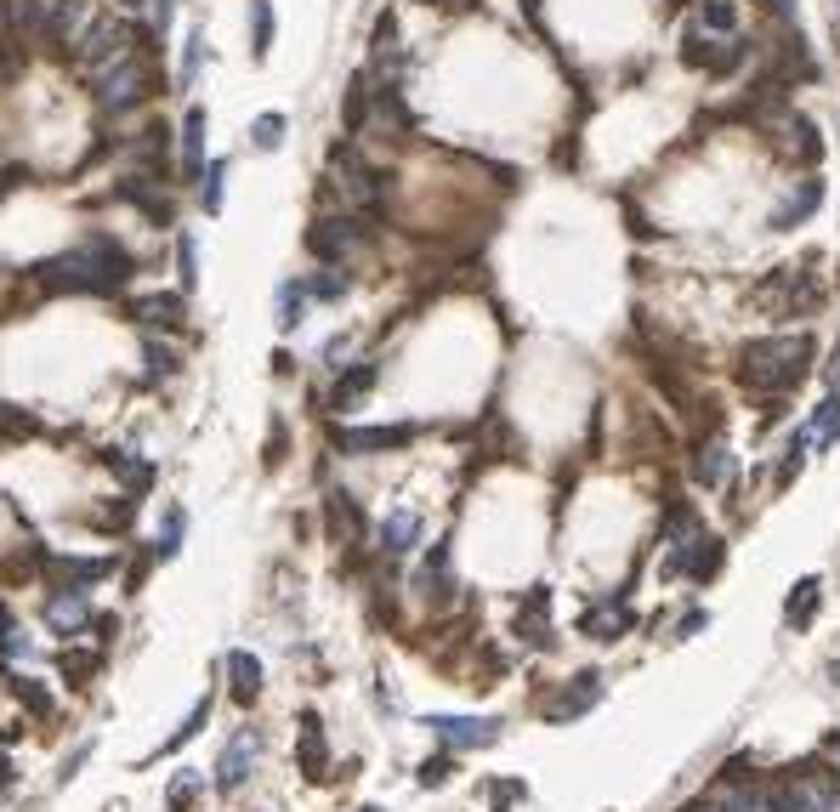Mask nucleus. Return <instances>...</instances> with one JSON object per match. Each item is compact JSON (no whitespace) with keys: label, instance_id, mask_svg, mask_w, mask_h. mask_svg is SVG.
Returning a JSON list of instances; mask_svg holds the SVG:
<instances>
[{"label":"nucleus","instance_id":"9d476101","mask_svg":"<svg viewBox=\"0 0 840 812\" xmlns=\"http://www.w3.org/2000/svg\"><path fill=\"white\" fill-rule=\"evenodd\" d=\"M665 568H670V575H687V580H710L716 568H721V540H716V535H694L687 546L670 551Z\"/></svg>","mask_w":840,"mask_h":812},{"label":"nucleus","instance_id":"473e14b6","mask_svg":"<svg viewBox=\"0 0 840 812\" xmlns=\"http://www.w3.org/2000/svg\"><path fill=\"white\" fill-rule=\"evenodd\" d=\"M193 801H200V779H193V773L182 768V773L171 779V790H165V806H171V812H188Z\"/></svg>","mask_w":840,"mask_h":812},{"label":"nucleus","instance_id":"f8f14e48","mask_svg":"<svg viewBox=\"0 0 840 812\" xmlns=\"http://www.w3.org/2000/svg\"><path fill=\"white\" fill-rule=\"evenodd\" d=\"M681 58L694 63V69H710V74H727V69H738V58H745V45H721V40H710V34H687L681 40Z\"/></svg>","mask_w":840,"mask_h":812},{"label":"nucleus","instance_id":"ddd939ff","mask_svg":"<svg viewBox=\"0 0 840 812\" xmlns=\"http://www.w3.org/2000/svg\"><path fill=\"white\" fill-rule=\"evenodd\" d=\"M630 602L625 597H608V602H597V608H585V619H579V631L585 637H597V642H614V637H625L630 631Z\"/></svg>","mask_w":840,"mask_h":812},{"label":"nucleus","instance_id":"72a5a7b5","mask_svg":"<svg viewBox=\"0 0 840 812\" xmlns=\"http://www.w3.org/2000/svg\"><path fill=\"white\" fill-rule=\"evenodd\" d=\"M840 438V387L823 398V409H818V449H829Z\"/></svg>","mask_w":840,"mask_h":812},{"label":"nucleus","instance_id":"7c9ffc66","mask_svg":"<svg viewBox=\"0 0 840 812\" xmlns=\"http://www.w3.org/2000/svg\"><path fill=\"white\" fill-rule=\"evenodd\" d=\"M789 136H796V142H789V149H796V154H801L807 165H812V160L823 154V142H818V131H812V120H801V114H796V120H789Z\"/></svg>","mask_w":840,"mask_h":812},{"label":"nucleus","instance_id":"aec40b11","mask_svg":"<svg viewBox=\"0 0 840 812\" xmlns=\"http://www.w3.org/2000/svg\"><path fill=\"white\" fill-rule=\"evenodd\" d=\"M375 375H381L375 364H358V369H347V375L335 380V393H330V409H335V415H347V409H353V404H358V398H364V393L375 387Z\"/></svg>","mask_w":840,"mask_h":812},{"label":"nucleus","instance_id":"7ed1b4c3","mask_svg":"<svg viewBox=\"0 0 840 812\" xmlns=\"http://www.w3.org/2000/svg\"><path fill=\"white\" fill-rule=\"evenodd\" d=\"M91 91H97V109L103 114H125L136 98H148V63H136V52H120L109 63H97L91 69Z\"/></svg>","mask_w":840,"mask_h":812},{"label":"nucleus","instance_id":"4468645a","mask_svg":"<svg viewBox=\"0 0 840 812\" xmlns=\"http://www.w3.org/2000/svg\"><path fill=\"white\" fill-rule=\"evenodd\" d=\"M45 568H52V575L63 580L58 591H85L91 580H103V575H114V562H109V557H52V562H45Z\"/></svg>","mask_w":840,"mask_h":812},{"label":"nucleus","instance_id":"58836bf2","mask_svg":"<svg viewBox=\"0 0 840 812\" xmlns=\"http://www.w3.org/2000/svg\"><path fill=\"white\" fill-rule=\"evenodd\" d=\"M176 267H182V291H193V284H200V273H193V267H200V251H193V233H182V238H176Z\"/></svg>","mask_w":840,"mask_h":812},{"label":"nucleus","instance_id":"4be33fe9","mask_svg":"<svg viewBox=\"0 0 840 812\" xmlns=\"http://www.w3.org/2000/svg\"><path fill=\"white\" fill-rule=\"evenodd\" d=\"M227 677H233V693L251 704V699L262 693V659L244 653V648H233V653H227Z\"/></svg>","mask_w":840,"mask_h":812},{"label":"nucleus","instance_id":"0eeeda50","mask_svg":"<svg viewBox=\"0 0 840 812\" xmlns=\"http://www.w3.org/2000/svg\"><path fill=\"white\" fill-rule=\"evenodd\" d=\"M256 755H262V733H256V728H239V733L227 739L222 761H216V790H222V795L244 790V779H251V768H256Z\"/></svg>","mask_w":840,"mask_h":812},{"label":"nucleus","instance_id":"864d4df0","mask_svg":"<svg viewBox=\"0 0 840 812\" xmlns=\"http://www.w3.org/2000/svg\"><path fill=\"white\" fill-rule=\"evenodd\" d=\"M358 812H381V806H358Z\"/></svg>","mask_w":840,"mask_h":812},{"label":"nucleus","instance_id":"dca6fc26","mask_svg":"<svg viewBox=\"0 0 840 812\" xmlns=\"http://www.w3.org/2000/svg\"><path fill=\"white\" fill-rule=\"evenodd\" d=\"M597 699H603V677L590 671V677H574V688H568L563 699H551V704H546V715H551V722H574V715H585Z\"/></svg>","mask_w":840,"mask_h":812},{"label":"nucleus","instance_id":"79ce46f5","mask_svg":"<svg viewBox=\"0 0 840 812\" xmlns=\"http://www.w3.org/2000/svg\"><path fill=\"white\" fill-rule=\"evenodd\" d=\"M279 324L284 329L302 324V284H284V291H279Z\"/></svg>","mask_w":840,"mask_h":812},{"label":"nucleus","instance_id":"f257e3e1","mask_svg":"<svg viewBox=\"0 0 840 812\" xmlns=\"http://www.w3.org/2000/svg\"><path fill=\"white\" fill-rule=\"evenodd\" d=\"M807 369H812V336H761L738 353V380L767 398L801 387Z\"/></svg>","mask_w":840,"mask_h":812},{"label":"nucleus","instance_id":"a19ab883","mask_svg":"<svg viewBox=\"0 0 840 812\" xmlns=\"http://www.w3.org/2000/svg\"><path fill=\"white\" fill-rule=\"evenodd\" d=\"M7 682H12V693H18L34 715H52V699H45V688H34L29 677H7Z\"/></svg>","mask_w":840,"mask_h":812},{"label":"nucleus","instance_id":"e433bc0d","mask_svg":"<svg viewBox=\"0 0 840 812\" xmlns=\"http://www.w3.org/2000/svg\"><path fill=\"white\" fill-rule=\"evenodd\" d=\"M182 535H188V517L171 511L165 529H160V540H154V557H176V551H182Z\"/></svg>","mask_w":840,"mask_h":812},{"label":"nucleus","instance_id":"1a4fd4ad","mask_svg":"<svg viewBox=\"0 0 840 812\" xmlns=\"http://www.w3.org/2000/svg\"><path fill=\"white\" fill-rule=\"evenodd\" d=\"M415 438L409 420H392V426H347V433H335V449L341 455H381V449H404Z\"/></svg>","mask_w":840,"mask_h":812},{"label":"nucleus","instance_id":"39448f33","mask_svg":"<svg viewBox=\"0 0 840 812\" xmlns=\"http://www.w3.org/2000/svg\"><path fill=\"white\" fill-rule=\"evenodd\" d=\"M818 302V291L807 284V273H796V267H778L761 291H756V307H767V313H778V318H789V313H807Z\"/></svg>","mask_w":840,"mask_h":812},{"label":"nucleus","instance_id":"4c0bfd02","mask_svg":"<svg viewBox=\"0 0 840 812\" xmlns=\"http://www.w3.org/2000/svg\"><path fill=\"white\" fill-rule=\"evenodd\" d=\"M142 364H148V380H165L176 369V353L160 347V342H142Z\"/></svg>","mask_w":840,"mask_h":812},{"label":"nucleus","instance_id":"8fccbe9b","mask_svg":"<svg viewBox=\"0 0 840 812\" xmlns=\"http://www.w3.org/2000/svg\"><path fill=\"white\" fill-rule=\"evenodd\" d=\"M767 7H772V12H783V18H789V12H796V0H767Z\"/></svg>","mask_w":840,"mask_h":812},{"label":"nucleus","instance_id":"423d86ee","mask_svg":"<svg viewBox=\"0 0 840 812\" xmlns=\"http://www.w3.org/2000/svg\"><path fill=\"white\" fill-rule=\"evenodd\" d=\"M335 194L347 200L353 211H375V205H381V176H375L353 149H341V154H335Z\"/></svg>","mask_w":840,"mask_h":812},{"label":"nucleus","instance_id":"a211bd4d","mask_svg":"<svg viewBox=\"0 0 840 812\" xmlns=\"http://www.w3.org/2000/svg\"><path fill=\"white\" fill-rule=\"evenodd\" d=\"M131 318L154 324V329H176V324H182V296H176V291H154V296H136V302H131Z\"/></svg>","mask_w":840,"mask_h":812},{"label":"nucleus","instance_id":"20e7f679","mask_svg":"<svg viewBox=\"0 0 840 812\" xmlns=\"http://www.w3.org/2000/svg\"><path fill=\"white\" fill-rule=\"evenodd\" d=\"M307 251H313L318 262L341 267L347 256L364 251V222H358V216H318L313 233H307Z\"/></svg>","mask_w":840,"mask_h":812},{"label":"nucleus","instance_id":"a18cd8bd","mask_svg":"<svg viewBox=\"0 0 840 812\" xmlns=\"http://www.w3.org/2000/svg\"><path fill=\"white\" fill-rule=\"evenodd\" d=\"M0 433H7V438H29L34 420H29V415H12V404H0Z\"/></svg>","mask_w":840,"mask_h":812},{"label":"nucleus","instance_id":"c03bdc74","mask_svg":"<svg viewBox=\"0 0 840 812\" xmlns=\"http://www.w3.org/2000/svg\"><path fill=\"white\" fill-rule=\"evenodd\" d=\"M205 715H211V704L200 699V704H193V710H188V722H182V728H176V733L165 739V750H176L182 739H193V733H200V722H205Z\"/></svg>","mask_w":840,"mask_h":812},{"label":"nucleus","instance_id":"49530a36","mask_svg":"<svg viewBox=\"0 0 840 812\" xmlns=\"http://www.w3.org/2000/svg\"><path fill=\"white\" fill-rule=\"evenodd\" d=\"M443 779H449V755H437V761L421 768V784H443Z\"/></svg>","mask_w":840,"mask_h":812},{"label":"nucleus","instance_id":"412c9836","mask_svg":"<svg viewBox=\"0 0 840 812\" xmlns=\"http://www.w3.org/2000/svg\"><path fill=\"white\" fill-rule=\"evenodd\" d=\"M205 171V114L188 109L182 120V176H200Z\"/></svg>","mask_w":840,"mask_h":812},{"label":"nucleus","instance_id":"de8ad7c7","mask_svg":"<svg viewBox=\"0 0 840 812\" xmlns=\"http://www.w3.org/2000/svg\"><path fill=\"white\" fill-rule=\"evenodd\" d=\"M421 7H443V12H466V7H477V0H421Z\"/></svg>","mask_w":840,"mask_h":812},{"label":"nucleus","instance_id":"3c124183","mask_svg":"<svg viewBox=\"0 0 840 812\" xmlns=\"http://www.w3.org/2000/svg\"><path fill=\"white\" fill-rule=\"evenodd\" d=\"M687 812H727L721 801H699V806H687Z\"/></svg>","mask_w":840,"mask_h":812},{"label":"nucleus","instance_id":"f03ea898","mask_svg":"<svg viewBox=\"0 0 840 812\" xmlns=\"http://www.w3.org/2000/svg\"><path fill=\"white\" fill-rule=\"evenodd\" d=\"M125 273H131V256L114 245V238H91V245L63 251V256L34 267V278L45 291H114Z\"/></svg>","mask_w":840,"mask_h":812},{"label":"nucleus","instance_id":"2eb2a0df","mask_svg":"<svg viewBox=\"0 0 840 812\" xmlns=\"http://www.w3.org/2000/svg\"><path fill=\"white\" fill-rule=\"evenodd\" d=\"M546 608H551V591H546V586H534V591H528V602L517 608V637H523V642H534V648H546V642H551V619H546Z\"/></svg>","mask_w":840,"mask_h":812},{"label":"nucleus","instance_id":"2f4dec72","mask_svg":"<svg viewBox=\"0 0 840 812\" xmlns=\"http://www.w3.org/2000/svg\"><path fill=\"white\" fill-rule=\"evenodd\" d=\"M284 131H290V120H284V114H262V120L251 125V142L267 154V149H279V142H284Z\"/></svg>","mask_w":840,"mask_h":812},{"label":"nucleus","instance_id":"c9c22d12","mask_svg":"<svg viewBox=\"0 0 840 812\" xmlns=\"http://www.w3.org/2000/svg\"><path fill=\"white\" fill-rule=\"evenodd\" d=\"M699 23H705V29H716V34H732V23H738L732 0H705V7H699Z\"/></svg>","mask_w":840,"mask_h":812},{"label":"nucleus","instance_id":"b1692460","mask_svg":"<svg viewBox=\"0 0 840 812\" xmlns=\"http://www.w3.org/2000/svg\"><path fill=\"white\" fill-rule=\"evenodd\" d=\"M823 200V182H801V194H789L778 211H772V227H789V222H807Z\"/></svg>","mask_w":840,"mask_h":812},{"label":"nucleus","instance_id":"5701e85b","mask_svg":"<svg viewBox=\"0 0 840 812\" xmlns=\"http://www.w3.org/2000/svg\"><path fill=\"white\" fill-rule=\"evenodd\" d=\"M324 511H330V535L341 540V546H347V540H358V529H364V517H358V506H353V495H330L324 500Z\"/></svg>","mask_w":840,"mask_h":812},{"label":"nucleus","instance_id":"c756f323","mask_svg":"<svg viewBox=\"0 0 840 812\" xmlns=\"http://www.w3.org/2000/svg\"><path fill=\"white\" fill-rule=\"evenodd\" d=\"M103 460H109V466H114V471L125 477V484H131V489H148V484H154V466H148V460H125L120 449H109Z\"/></svg>","mask_w":840,"mask_h":812},{"label":"nucleus","instance_id":"a878e982","mask_svg":"<svg viewBox=\"0 0 840 812\" xmlns=\"http://www.w3.org/2000/svg\"><path fill=\"white\" fill-rule=\"evenodd\" d=\"M324 761H330L324 733H318V722L307 715V722H302V773H307V779H324Z\"/></svg>","mask_w":840,"mask_h":812},{"label":"nucleus","instance_id":"f3484780","mask_svg":"<svg viewBox=\"0 0 840 812\" xmlns=\"http://www.w3.org/2000/svg\"><path fill=\"white\" fill-rule=\"evenodd\" d=\"M415 540H421V517H415L409 506L386 511V522H381V551H386V557H404V551H415Z\"/></svg>","mask_w":840,"mask_h":812},{"label":"nucleus","instance_id":"bb28decb","mask_svg":"<svg viewBox=\"0 0 840 812\" xmlns=\"http://www.w3.org/2000/svg\"><path fill=\"white\" fill-rule=\"evenodd\" d=\"M251 52L256 58L273 52V7H267V0H256V7H251Z\"/></svg>","mask_w":840,"mask_h":812},{"label":"nucleus","instance_id":"603ef678","mask_svg":"<svg viewBox=\"0 0 840 812\" xmlns=\"http://www.w3.org/2000/svg\"><path fill=\"white\" fill-rule=\"evenodd\" d=\"M834 768H840V744H834Z\"/></svg>","mask_w":840,"mask_h":812},{"label":"nucleus","instance_id":"09e8293b","mask_svg":"<svg viewBox=\"0 0 840 812\" xmlns=\"http://www.w3.org/2000/svg\"><path fill=\"white\" fill-rule=\"evenodd\" d=\"M7 784H12V761H7V755H0V790H7Z\"/></svg>","mask_w":840,"mask_h":812},{"label":"nucleus","instance_id":"9b49d317","mask_svg":"<svg viewBox=\"0 0 840 812\" xmlns=\"http://www.w3.org/2000/svg\"><path fill=\"white\" fill-rule=\"evenodd\" d=\"M45 626L58 637H80L91 626V597L85 591H52L45 597Z\"/></svg>","mask_w":840,"mask_h":812},{"label":"nucleus","instance_id":"6ab92c4d","mask_svg":"<svg viewBox=\"0 0 840 812\" xmlns=\"http://www.w3.org/2000/svg\"><path fill=\"white\" fill-rule=\"evenodd\" d=\"M694 477H699L705 489H721L727 477H732V449H727L721 438H710V444L694 455Z\"/></svg>","mask_w":840,"mask_h":812},{"label":"nucleus","instance_id":"393cba45","mask_svg":"<svg viewBox=\"0 0 840 812\" xmlns=\"http://www.w3.org/2000/svg\"><path fill=\"white\" fill-rule=\"evenodd\" d=\"M818 597H823V586H818V580H801L796 591H789V602H783V619H789V626H812Z\"/></svg>","mask_w":840,"mask_h":812},{"label":"nucleus","instance_id":"f704fd0d","mask_svg":"<svg viewBox=\"0 0 840 812\" xmlns=\"http://www.w3.org/2000/svg\"><path fill=\"white\" fill-rule=\"evenodd\" d=\"M200 63H205V34H188V45H182V74H176L182 91L200 80Z\"/></svg>","mask_w":840,"mask_h":812},{"label":"nucleus","instance_id":"6e6552de","mask_svg":"<svg viewBox=\"0 0 840 812\" xmlns=\"http://www.w3.org/2000/svg\"><path fill=\"white\" fill-rule=\"evenodd\" d=\"M426 728L449 750H483V744L500 739V722H494V715H426Z\"/></svg>","mask_w":840,"mask_h":812},{"label":"nucleus","instance_id":"37998d69","mask_svg":"<svg viewBox=\"0 0 840 812\" xmlns=\"http://www.w3.org/2000/svg\"><path fill=\"white\" fill-rule=\"evenodd\" d=\"M200 176H205V194H200V200H205V211L216 216V211H222V182H227V165H205Z\"/></svg>","mask_w":840,"mask_h":812},{"label":"nucleus","instance_id":"c85d7f7f","mask_svg":"<svg viewBox=\"0 0 840 812\" xmlns=\"http://www.w3.org/2000/svg\"><path fill=\"white\" fill-rule=\"evenodd\" d=\"M307 296H313V302H341V296H347V278H341V267L313 273V278H307Z\"/></svg>","mask_w":840,"mask_h":812},{"label":"nucleus","instance_id":"cd10ccee","mask_svg":"<svg viewBox=\"0 0 840 812\" xmlns=\"http://www.w3.org/2000/svg\"><path fill=\"white\" fill-rule=\"evenodd\" d=\"M0 653H7V659H29V653H34V642L18 631V619H12L7 608H0Z\"/></svg>","mask_w":840,"mask_h":812},{"label":"nucleus","instance_id":"ea45409f","mask_svg":"<svg viewBox=\"0 0 840 812\" xmlns=\"http://www.w3.org/2000/svg\"><path fill=\"white\" fill-rule=\"evenodd\" d=\"M125 12H142L148 18V29H165L171 23V0H120Z\"/></svg>","mask_w":840,"mask_h":812}]
</instances>
